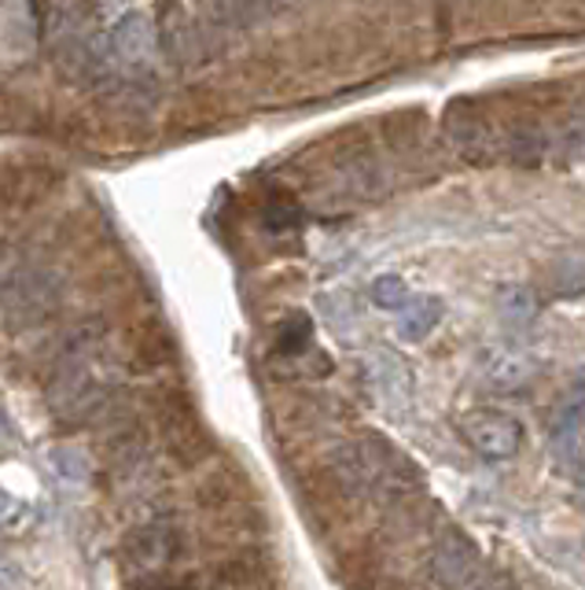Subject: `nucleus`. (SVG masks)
Instances as JSON below:
<instances>
[{
  "label": "nucleus",
  "instance_id": "1a4fd4ad",
  "mask_svg": "<svg viewBox=\"0 0 585 590\" xmlns=\"http://www.w3.org/2000/svg\"><path fill=\"white\" fill-rule=\"evenodd\" d=\"M166 440H170V451L181 457L184 465H195L199 457L206 454V440H203V432H199L192 413H170V418H166Z\"/></svg>",
  "mask_w": 585,
  "mask_h": 590
},
{
  "label": "nucleus",
  "instance_id": "9d476101",
  "mask_svg": "<svg viewBox=\"0 0 585 590\" xmlns=\"http://www.w3.org/2000/svg\"><path fill=\"white\" fill-rule=\"evenodd\" d=\"M309 347H313V322H309V314H298V310L287 314L273 333L276 358H306Z\"/></svg>",
  "mask_w": 585,
  "mask_h": 590
},
{
  "label": "nucleus",
  "instance_id": "ddd939ff",
  "mask_svg": "<svg viewBox=\"0 0 585 590\" xmlns=\"http://www.w3.org/2000/svg\"><path fill=\"white\" fill-rule=\"evenodd\" d=\"M545 277H549V292L552 295H563V299L582 295L585 292V255H582V251H571V255L556 259L545 270Z\"/></svg>",
  "mask_w": 585,
  "mask_h": 590
},
{
  "label": "nucleus",
  "instance_id": "7ed1b4c3",
  "mask_svg": "<svg viewBox=\"0 0 585 590\" xmlns=\"http://www.w3.org/2000/svg\"><path fill=\"white\" fill-rule=\"evenodd\" d=\"M460 435L486 462H512L523 446V424L504 410H471L460 418Z\"/></svg>",
  "mask_w": 585,
  "mask_h": 590
},
{
  "label": "nucleus",
  "instance_id": "f3484780",
  "mask_svg": "<svg viewBox=\"0 0 585 590\" xmlns=\"http://www.w3.org/2000/svg\"><path fill=\"white\" fill-rule=\"evenodd\" d=\"M52 465L60 468V473H63L66 480H82V476H88L85 454H77V451H55V454H52Z\"/></svg>",
  "mask_w": 585,
  "mask_h": 590
},
{
  "label": "nucleus",
  "instance_id": "f03ea898",
  "mask_svg": "<svg viewBox=\"0 0 585 590\" xmlns=\"http://www.w3.org/2000/svg\"><path fill=\"white\" fill-rule=\"evenodd\" d=\"M210 27H214V19L206 15L203 19H192L184 12L177 0H166L162 12H159V49L162 56L177 63V67H195V63H203L210 52H214V45H210Z\"/></svg>",
  "mask_w": 585,
  "mask_h": 590
},
{
  "label": "nucleus",
  "instance_id": "2eb2a0df",
  "mask_svg": "<svg viewBox=\"0 0 585 590\" xmlns=\"http://www.w3.org/2000/svg\"><path fill=\"white\" fill-rule=\"evenodd\" d=\"M372 303L380 310H405L413 303V292L397 273H383V277L372 281Z\"/></svg>",
  "mask_w": 585,
  "mask_h": 590
},
{
  "label": "nucleus",
  "instance_id": "aec40b11",
  "mask_svg": "<svg viewBox=\"0 0 585 590\" xmlns=\"http://www.w3.org/2000/svg\"><path fill=\"white\" fill-rule=\"evenodd\" d=\"M8 509H11V506H8V498H4V495H0V520H4V517H8Z\"/></svg>",
  "mask_w": 585,
  "mask_h": 590
},
{
  "label": "nucleus",
  "instance_id": "20e7f679",
  "mask_svg": "<svg viewBox=\"0 0 585 590\" xmlns=\"http://www.w3.org/2000/svg\"><path fill=\"white\" fill-rule=\"evenodd\" d=\"M482 554L460 528H442L430 542V572L446 587H468L479 579Z\"/></svg>",
  "mask_w": 585,
  "mask_h": 590
},
{
  "label": "nucleus",
  "instance_id": "4468645a",
  "mask_svg": "<svg viewBox=\"0 0 585 590\" xmlns=\"http://www.w3.org/2000/svg\"><path fill=\"white\" fill-rule=\"evenodd\" d=\"M262 222H265V229H273V233H287V229H295L302 222V207H298L287 192H273L262 211Z\"/></svg>",
  "mask_w": 585,
  "mask_h": 590
},
{
  "label": "nucleus",
  "instance_id": "9b49d317",
  "mask_svg": "<svg viewBox=\"0 0 585 590\" xmlns=\"http://www.w3.org/2000/svg\"><path fill=\"white\" fill-rule=\"evenodd\" d=\"M438 322H442V299H435V295H413V303L402 314V340L408 344L427 340L438 329Z\"/></svg>",
  "mask_w": 585,
  "mask_h": 590
},
{
  "label": "nucleus",
  "instance_id": "412c9836",
  "mask_svg": "<svg viewBox=\"0 0 585 590\" xmlns=\"http://www.w3.org/2000/svg\"><path fill=\"white\" fill-rule=\"evenodd\" d=\"M578 151H585V134H582V145H578Z\"/></svg>",
  "mask_w": 585,
  "mask_h": 590
},
{
  "label": "nucleus",
  "instance_id": "39448f33",
  "mask_svg": "<svg viewBox=\"0 0 585 590\" xmlns=\"http://www.w3.org/2000/svg\"><path fill=\"white\" fill-rule=\"evenodd\" d=\"M155 45H159V30H155L140 12H129L115 30H110V56H115L118 67H126L137 82H143L151 74Z\"/></svg>",
  "mask_w": 585,
  "mask_h": 590
},
{
  "label": "nucleus",
  "instance_id": "f8f14e48",
  "mask_svg": "<svg viewBox=\"0 0 585 590\" xmlns=\"http://www.w3.org/2000/svg\"><path fill=\"white\" fill-rule=\"evenodd\" d=\"M486 373H490L497 384L515 388V384H526V380L538 373V358H530L523 351H490L486 355Z\"/></svg>",
  "mask_w": 585,
  "mask_h": 590
},
{
  "label": "nucleus",
  "instance_id": "6e6552de",
  "mask_svg": "<svg viewBox=\"0 0 585 590\" xmlns=\"http://www.w3.org/2000/svg\"><path fill=\"white\" fill-rule=\"evenodd\" d=\"M181 550V535L170 524H143L126 539V561L132 568H166Z\"/></svg>",
  "mask_w": 585,
  "mask_h": 590
},
{
  "label": "nucleus",
  "instance_id": "423d86ee",
  "mask_svg": "<svg viewBox=\"0 0 585 590\" xmlns=\"http://www.w3.org/2000/svg\"><path fill=\"white\" fill-rule=\"evenodd\" d=\"M446 134L453 140V148L464 151L468 159L486 156L493 148L490 118L482 115V104L475 101H453L446 107Z\"/></svg>",
  "mask_w": 585,
  "mask_h": 590
},
{
  "label": "nucleus",
  "instance_id": "a211bd4d",
  "mask_svg": "<svg viewBox=\"0 0 585 590\" xmlns=\"http://www.w3.org/2000/svg\"><path fill=\"white\" fill-rule=\"evenodd\" d=\"M574 484H578V487H585V457L578 462V468H574Z\"/></svg>",
  "mask_w": 585,
  "mask_h": 590
},
{
  "label": "nucleus",
  "instance_id": "dca6fc26",
  "mask_svg": "<svg viewBox=\"0 0 585 590\" xmlns=\"http://www.w3.org/2000/svg\"><path fill=\"white\" fill-rule=\"evenodd\" d=\"M501 314L508 322H534L538 318V295L530 288H519V284H512V288L501 292Z\"/></svg>",
  "mask_w": 585,
  "mask_h": 590
},
{
  "label": "nucleus",
  "instance_id": "0eeeda50",
  "mask_svg": "<svg viewBox=\"0 0 585 590\" xmlns=\"http://www.w3.org/2000/svg\"><path fill=\"white\" fill-rule=\"evenodd\" d=\"M55 307V284L49 273H19L15 284L8 288V318L15 325H33Z\"/></svg>",
  "mask_w": 585,
  "mask_h": 590
},
{
  "label": "nucleus",
  "instance_id": "6ab92c4d",
  "mask_svg": "<svg viewBox=\"0 0 585 590\" xmlns=\"http://www.w3.org/2000/svg\"><path fill=\"white\" fill-rule=\"evenodd\" d=\"M8 435H11V432H8V421H4V418H0V446H4V443H8Z\"/></svg>",
  "mask_w": 585,
  "mask_h": 590
},
{
  "label": "nucleus",
  "instance_id": "f257e3e1",
  "mask_svg": "<svg viewBox=\"0 0 585 590\" xmlns=\"http://www.w3.org/2000/svg\"><path fill=\"white\" fill-rule=\"evenodd\" d=\"M358 446H361L364 468H369V476H372L375 498L405 495V491H416L424 484V468H419L397 443L383 440L380 432H364Z\"/></svg>",
  "mask_w": 585,
  "mask_h": 590
}]
</instances>
